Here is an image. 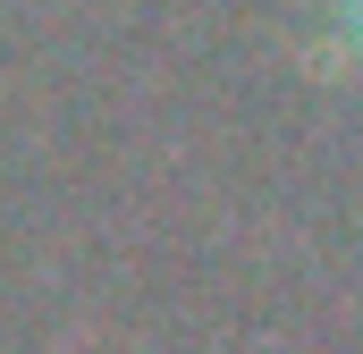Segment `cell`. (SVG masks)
I'll list each match as a JSON object with an SVG mask.
<instances>
[{
    "label": "cell",
    "mask_w": 363,
    "mask_h": 354,
    "mask_svg": "<svg viewBox=\"0 0 363 354\" xmlns=\"http://www.w3.org/2000/svg\"><path fill=\"white\" fill-rule=\"evenodd\" d=\"M330 59L363 76V0H330Z\"/></svg>",
    "instance_id": "6da1fadb"
}]
</instances>
